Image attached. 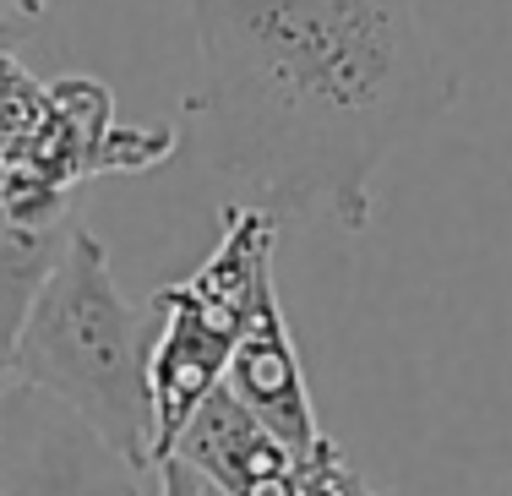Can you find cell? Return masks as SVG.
Segmentation results:
<instances>
[{"mask_svg":"<svg viewBox=\"0 0 512 496\" xmlns=\"http://www.w3.org/2000/svg\"><path fill=\"white\" fill-rule=\"evenodd\" d=\"M6 11H17V17H39V11H50V0H0Z\"/></svg>","mask_w":512,"mask_h":496,"instance_id":"obj_9","label":"cell"},{"mask_svg":"<svg viewBox=\"0 0 512 496\" xmlns=\"http://www.w3.org/2000/svg\"><path fill=\"white\" fill-rule=\"evenodd\" d=\"M0 382L66 404L93 437L153 480L148 442V311L126 306L104 240L77 224L11 333Z\"/></svg>","mask_w":512,"mask_h":496,"instance_id":"obj_2","label":"cell"},{"mask_svg":"<svg viewBox=\"0 0 512 496\" xmlns=\"http://www.w3.org/2000/svg\"><path fill=\"white\" fill-rule=\"evenodd\" d=\"M224 387L295 458H306L311 447L327 437L322 420H316L311 387H306V366H300V349H295V338H289L278 289L256 306V317L246 322V333H240V344H235V360H229Z\"/></svg>","mask_w":512,"mask_h":496,"instance_id":"obj_6","label":"cell"},{"mask_svg":"<svg viewBox=\"0 0 512 496\" xmlns=\"http://www.w3.org/2000/svg\"><path fill=\"white\" fill-rule=\"evenodd\" d=\"M142 480L66 404L0 382V496H142Z\"/></svg>","mask_w":512,"mask_h":496,"instance_id":"obj_4","label":"cell"},{"mask_svg":"<svg viewBox=\"0 0 512 496\" xmlns=\"http://www.w3.org/2000/svg\"><path fill=\"white\" fill-rule=\"evenodd\" d=\"M169 458H180L213 496H300V458L229 387L207 393Z\"/></svg>","mask_w":512,"mask_h":496,"instance_id":"obj_5","label":"cell"},{"mask_svg":"<svg viewBox=\"0 0 512 496\" xmlns=\"http://www.w3.org/2000/svg\"><path fill=\"white\" fill-rule=\"evenodd\" d=\"M207 496H213V491H207Z\"/></svg>","mask_w":512,"mask_h":496,"instance_id":"obj_10","label":"cell"},{"mask_svg":"<svg viewBox=\"0 0 512 496\" xmlns=\"http://www.w3.org/2000/svg\"><path fill=\"white\" fill-rule=\"evenodd\" d=\"M278 219L251 202L224 208L218 246L175 284H158L148 300V464H169L180 431L224 387L235 344L267 295H273Z\"/></svg>","mask_w":512,"mask_h":496,"instance_id":"obj_3","label":"cell"},{"mask_svg":"<svg viewBox=\"0 0 512 496\" xmlns=\"http://www.w3.org/2000/svg\"><path fill=\"white\" fill-rule=\"evenodd\" d=\"M300 496H393V491L371 486V480L349 464L344 447L333 437H322L306 458H300Z\"/></svg>","mask_w":512,"mask_h":496,"instance_id":"obj_7","label":"cell"},{"mask_svg":"<svg viewBox=\"0 0 512 496\" xmlns=\"http://www.w3.org/2000/svg\"><path fill=\"white\" fill-rule=\"evenodd\" d=\"M180 159L278 224L371 229V180L458 99L414 0H191Z\"/></svg>","mask_w":512,"mask_h":496,"instance_id":"obj_1","label":"cell"},{"mask_svg":"<svg viewBox=\"0 0 512 496\" xmlns=\"http://www.w3.org/2000/svg\"><path fill=\"white\" fill-rule=\"evenodd\" d=\"M153 486H158L153 496H207V486L191 475L186 464H180V458H169V464L153 469Z\"/></svg>","mask_w":512,"mask_h":496,"instance_id":"obj_8","label":"cell"}]
</instances>
